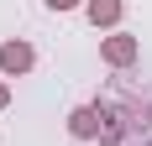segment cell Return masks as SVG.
<instances>
[{
	"instance_id": "6da1fadb",
	"label": "cell",
	"mask_w": 152,
	"mask_h": 146,
	"mask_svg": "<svg viewBox=\"0 0 152 146\" xmlns=\"http://www.w3.org/2000/svg\"><path fill=\"white\" fill-rule=\"evenodd\" d=\"M137 37H126V31H115V37H105V47H100V58L110 63V68H131L137 63Z\"/></svg>"
},
{
	"instance_id": "7a4b0ae2",
	"label": "cell",
	"mask_w": 152,
	"mask_h": 146,
	"mask_svg": "<svg viewBox=\"0 0 152 146\" xmlns=\"http://www.w3.org/2000/svg\"><path fill=\"white\" fill-rule=\"evenodd\" d=\"M68 131H74L79 141H94V136L105 131V110H94V104H79L74 115H68Z\"/></svg>"
},
{
	"instance_id": "3957f363",
	"label": "cell",
	"mask_w": 152,
	"mask_h": 146,
	"mask_svg": "<svg viewBox=\"0 0 152 146\" xmlns=\"http://www.w3.org/2000/svg\"><path fill=\"white\" fill-rule=\"evenodd\" d=\"M31 63H37V52H31L26 42H5V47H0V68L11 73V78H16V73H26Z\"/></svg>"
},
{
	"instance_id": "277c9868",
	"label": "cell",
	"mask_w": 152,
	"mask_h": 146,
	"mask_svg": "<svg viewBox=\"0 0 152 146\" xmlns=\"http://www.w3.org/2000/svg\"><path fill=\"white\" fill-rule=\"evenodd\" d=\"M84 11H89L94 26H115L121 21V0H84Z\"/></svg>"
},
{
	"instance_id": "5b68a950",
	"label": "cell",
	"mask_w": 152,
	"mask_h": 146,
	"mask_svg": "<svg viewBox=\"0 0 152 146\" xmlns=\"http://www.w3.org/2000/svg\"><path fill=\"white\" fill-rule=\"evenodd\" d=\"M47 5H53V11H74L79 0H47Z\"/></svg>"
},
{
	"instance_id": "8992f818",
	"label": "cell",
	"mask_w": 152,
	"mask_h": 146,
	"mask_svg": "<svg viewBox=\"0 0 152 146\" xmlns=\"http://www.w3.org/2000/svg\"><path fill=\"white\" fill-rule=\"evenodd\" d=\"M5 104H11V84L0 78V110H5Z\"/></svg>"
}]
</instances>
